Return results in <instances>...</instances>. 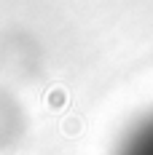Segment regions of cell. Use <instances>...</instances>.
Returning <instances> with one entry per match:
<instances>
[{
	"label": "cell",
	"mask_w": 153,
	"mask_h": 155,
	"mask_svg": "<svg viewBox=\"0 0 153 155\" xmlns=\"http://www.w3.org/2000/svg\"><path fill=\"white\" fill-rule=\"evenodd\" d=\"M62 99H64V94H62V91H54L51 96H48V104L57 110V107H62Z\"/></svg>",
	"instance_id": "obj_1"
}]
</instances>
